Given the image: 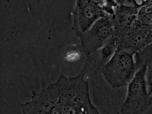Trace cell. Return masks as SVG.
I'll list each match as a JSON object with an SVG mask.
<instances>
[{
    "mask_svg": "<svg viewBox=\"0 0 152 114\" xmlns=\"http://www.w3.org/2000/svg\"><path fill=\"white\" fill-rule=\"evenodd\" d=\"M84 68L79 75L68 77L61 75L55 83L40 92L34 93L31 100L21 105L24 114H99L90 98Z\"/></svg>",
    "mask_w": 152,
    "mask_h": 114,
    "instance_id": "cell-1",
    "label": "cell"
},
{
    "mask_svg": "<svg viewBox=\"0 0 152 114\" xmlns=\"http://www.w3.org/2000/svg\"><path fill=\"white\" fill-rule=\"evenodd\" d=\"M147 65L139 69L127 86V95L120 108L122 114H142L152 105L147 82Z\"/></svg>",
    "mask_w": 152,
    "mask_h": 114,
    "instance_id": "cell-2",
    "label": "cell"
},
{
    "mask_svg": "<svg viewBox=\"0 0 152 114\" xmlns=\"http://www.w3.org/2000/svg\"><path fill=\"white\" fill-rule=\"evenodd\" d=\"M134 55L126 51H116L105 65L101 74L112 88L127 87L137 70Z\"/></svg>",
    "mask_w": 152,
    "mask_h": 114,
    "instance_id": "cell-3",
    "label": "cell"
},
{
    "mask_svg": "<svg viewBox=\"0 0 152 114\" xmlns=\"http://www.w3.org/2000/svg\"><path fill=\"white\" fill-rule=\"evenodd\" d=\"M113 35L112 18L108 15L102 17L79 37L81 49L88 57L102 47Z\"/></svg>",
    "mask_w": 152,
    "mask_h": 114,
    "instance_id": "cell-4",
    "label": "cell"
},
{
    "mask_svg": "<svg viewBox=\"0 0 152 114\" xmlns=\"http://www.w3.org/2000/svg\"><path fill=\"white\" fill-rule=\"evenodd\" d=\"M106 15L94 0H76L72 29L79 37L96 20Z\"/></svg>",
    "mask_w": 152,
    "mask_h": 114,
    "instance_id": "cell-5",
    "label": "cell"
},
{
    "mask_svg": "<svg viewBox=\"0 0 152 114\" xmlns=\"http://www.w3.org/2000/svg\"><path fill=\"white\" fill-rule=\"evenodd\" d=\"M114 37L116 42V51H126L135 54L152 42V29L134 25Z\"/></svg>",
    "mask_w": 152,
    "mask_h": 114,
    "instance_id": "cell-6",
    "label": "cell"
},
{
    "mask_svg": "<svg viewBox=\"0 0 152 114\" xmlns=\"http://www.w3.org/2000/svg\"><path fill=\"white\" fill-rule=\"evenodd\" d=\"M116 50V42L113 36L102 47L87 57L83 67L87 73L89 72L94 75L101 74L103 68L113 56Z\"/></svg>",
    "mask_w": 152,
    "mask_h": 114,
    "instance_id": "cell-7",
    "label": "cell"
},
{
    "mask_svg": "<svg viewBox=\"0 0 152 114\" xmlns=\"http://www.w3.org/2000/svg\"><path fill=\"white\" fill-rule=\"evenodd\" d=\"M139 9L124 4L118 5L112 18L114 27L113 36L126 31L134 25Z\"/></svg>",
    "mask_w": 152,
    "mask_h": 114,
    "instance_id": "cell-8",
    "label": "cell"
},
{
    "mask_svg": "<svg viewBox=\"0 0 152 114\" xmlns=\"http://www.w3.org/2000/svg\"><path fill=\"white\" fill-rule=\"evenodd\" d=\"M137 69L144 65L152 64V42L134 55Z\"/></svg>",
    "mask_w": 152,
    "mask_h": 114,
    "instance_id": "cell-9",
    "label": "cell"
},
{
    "mask_svg": "<svg viewBox=\"0 0 152 114\" xmlns=\"http://www.w3.org/2000/svg\"><path fill=\"white\" fill-rule=\"evenodd\" d=\"M102 10L111 18L113 16L118 5L115 0H94Z\"/></svg>",
    "mask_w": 152,
    "mask_h": 114,
    "instance_id": "cell-10",
    "label": "cell"
},
{
    "mask_svg": "<svg viewBox=\"0 0 152 114\" xmlns=\"http://www.w3.org/2000/svg\"><path fill=\"white\" fill-rule=\"evenodd\" d=\"M134 25L143 26L152 29V13L139 14Z\"/></svg>",
    "mask_w": 152,
    "mask_h": 114,
    "instance_id": "cell-11",
    "label": "cell"
},
{
    "mask_svg": "<svg viewBox=\"0 0 152 114\" xmlns=\"http://www.w3.org/2000/svg\"><path fill=\"white\" fill-rule=\"evenodd\" d=\"M152 3V0H126L124 4L140 9Z\"/></svg>",
    "mask_w": 152,
    "mask_h": 114,
    "instance_id": "cell-12",
    "label": "cell"
},
{
    "mask_svg": "<svg viewBox=\"0 0 152 114\" xmlns=\"http://www.w3.org/2000/svg\"><path fill=\"white\" fill-rule=\"evenodd\" d=\"M146 77L148 93L152 102V64L148 66Z\"/></svg>",
    "mask_w": 152,
    "mask_h": 114,
    "instance_id": "cell-13",
    "label": "cell"
},
{
    "mask_svg": "<svg viewBox=\"0 0 152 114\" xmlns=\"http://www.w3.org/2000/svg\"><path fill=\"white\" fill-rule=\"evenodd\" d=\"M146 13H152V3L147 6L140 8L139 10L138 15Z\"/></svg>",
    "mask_w": 152,
    "mask_h": 114,
    "instance_id": "cell-14",
    "label": "cell"
},
{
    "mask_svg": "<svg viewBox=\"0 0 152 114\" xmlns=\"http://www.w3.org/2000/svg\"><path fill=\"white\" fill-rule=\"evenodd\" d=\"M115 1L119 5H122L124 4L126 0H115Z\"/></svg>",
    "mask_w": 152,
    "mask_h": 114,
    "instance_id": "cell-15",
    "label": "cell"
}]
</instances>
